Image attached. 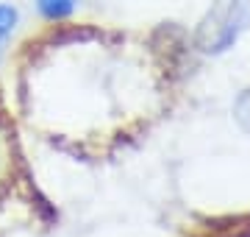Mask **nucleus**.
<instances>
[{"label":"nucleus","instance_id":"f257e3e1","mask_svg":"<svg viewBox=\"0 0 250 237\" xmlns=\"http://www.w3.org/2000/svg\"><path fill=\"white\" fill-rule=\"evenodd\" d=\"M250 25V0H214L195 31V45L208 56H220L236 45Z\"/></svg>","mask_w":250,"mask_h":237},{"label":"nucleus","instance_id":"f03ea898","mask_svg":"<svg viewBox=\"0 0 250 237\" xmlns=\"http://www.w3.org/2000/svg\"><path fill=\"white\" fill-rule=\"evenodd\" d=\"M75 3L78 0H36V6H39V11H42V17L47 20H64L70 17L72 9H75Z\"/></svg>","mask_w":250,"mask_h":237},{"label":"nucleus","instance_id":"7ed1b4c3","mask_svg":"<svg viewBox=\"0 0 250 237\" xmlns=\"http://www.w3.org/2000/svg\"><path fill=\"white\" fill-rule=\"evenodd\" d=\"M14 28H17V9H14V6H6V3H0V45L11 37Z\"/></svg>","mask_w":250,"mask_h":237},{"label":"nucleus","instance_id":"20e7f679","mask_svg":"<svg viewBox=\"0 0 250 237\" xmlns=\"http://www.w3.org/2000/svg\"><path fill=\"white\" fill-rule=\"evenodd\" d=\"M233 118H236V123L250 134V90H245L239 98H236V103H233Z\"/></svg>","mask_w":250,"mask_h":237}]
</instances>
